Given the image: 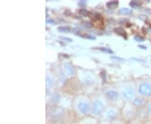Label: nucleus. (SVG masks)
Masks as SVG:
<instances>
[{
  "mask_svg": "<svg viewBox=\"0 0 151 124\" xmlns=\"http://www.w3.org/2000/svg\"><path fill=\"white\" fill-rule=\"evenodd\" d=\"M134 39L136 41H138V42H142V41H144V38H143V37H139V36H135Z\"/></svg>",
  "mask_w": 151,
  "mask_h": 124,
  "instance_id": "obj_17",
  "label": "nucleus"
},
{
  "mask_svg": "<svg viewBox=\"0 0 151 124\" xmlns=\"http://www.w3.org/2000/svg\"><path fill=\"white\" fill-rule=\"evenodd\" d=\"M134 89L132 87H126L123 91V97L126 99V100H131L133 97H134Z\"/></svg>",
  "mask_w": 151,
  "mask_h": 124,
  "instance_id": "obj_2",
  "label": "nucleus"
},
{
  "mask_svg": "<svg viewBox=\"0 0 151 124\" xmlns=\"http://www.w3.org/2000/svg\"><path fill=\"white\" fill-rule=\"evenodd\" d=\"M150 124H151V123H150Z\"/></svg>",
  "mask_w": 151,
  "mask_h": 124,
  "instance_id": "obj_23",
  "label": "nucleus"
},
{
  "mask_svg": "<svg viewBox=\"0 0 151 124\" xmlns=\"http://www.w3.org/2000/svg\"><path fill=\"white\" fill-rule=\"evenodd\" d=\"M79 13H80L81 14H82V15H84V16H87V15L89 14V12H88L87 10H86V9H80Z\"/></svg>",
  "mask_w": 151,
  "mask_h": 124,
  "instance_id": "obj_15",
  "label": "nucleus"
},
{
  "mask_svg": "<svg viewBox=\"0 0 151 124\" xmlns=\"http://www.w3.org/2000/svg\"><path fill=\"white\" fill-rule=\"evenodd\" d=\"M118 5H119L118 1H110L107 4V7L108 9H115V8L118 7Z\"/></svg>",
  "mask_w": 151,
  "mask_h": 124,
  "instance_id": "obj_11",
  "label": "nucleus"
},
{
  "mask_svg": "<svg viewBox=\"0 0 151 124\" xmlns=\"http://www.w3.org/2000/svg\"><path fill=\"white\" fill-rule=\"evenodd\" d=\"M119 14H131V10L128 8H123L119 10Z\"/></svg>",
  "mask_w": 151,
  "mask_h": 124,
  "instance_id": "obj_12",
  "label": "nucleus"
},
{
  "mask_svg": "<svg viewBox=\"0 0 151 124\" xmlns=\"http://www.w3.org/2000/svg\"><path fill=\"white\" fill-rule=\"evenodd\" d=\"M62 39H65V40H67V41H69V42H71L72 41V39H69V38H65V37H61Z\"/></svg>",
  "mask_w": 151,
  "mask_h": 124,
  "instance_id": "obj_18",
  "label": "nucleus"
},
{
  "mask_svg": "<svg viewBox=\"0 0 151 124\" xmlns=\"http://www.w3.org/2000/svg\"><path fill=\"white\" fill-rule=\"evenodd\" d=\"M77 109L79 110V112L81 113L86 114L89 112L90 105H89V103L86 102H80L77 105Z\"/></svg>",
  "mask_w": 151,
  "mask_h": 124,
  "instance_id": "obj_3",
  "label": "nucleus"
},
{
  "mask_svg": "<svg viewBox=\"0 0 151 124\" xmlns=\"http://www.w3.org/2000/svg\"><path fill=\"white\" fill-rule=\"evenodd\" d=\"M139 47L141 49H146L145 46H143V45H139Z\"/></svg>",
  "mask_w": 151,
  "mask_h": 124,
  "instance_id": "obj_22",
  "label": "nucleus"
},
{
  "mask_svg": "<svg viewBox=\"0 0 151 124\" xmlns=\"http://www.w3.org/2000/svg\"><path fill=\"white\" fill-rule=\"evenodd\" d=\"M114 32L116 33L117 34H119V35H121V36H124V37H126V32H125V30H124L123 28H116V29H114Z\"/></svg>",
  "mask_w": 151,
  "mask_h": 124,
  "instance_id": "obj_10",
  "label": "nucleus"
},
{
  "mask_svg": "<svg viewBox=\"0 0 151 124\" xmlns=\"http://www.w3.org/2000/svg\"><path fill=\"white\" fill-rule=\"evenodd\" d=\"M64 71L67 76H73L74 75V68L72 67V65L69 63H65L64 65Z\"/></svg>",
  "mask_w": 151,
  "mask_h": 124,
  "instance_id": "obj_6",
  "label": "nucleus"
},
{
  "mask_svg": "<svg viewBox=\"0 0 151 124\" xmlns=\"http://www.w3.org/2000/svg\"><path fill=\"white\" fill-rule=\"evenodd\" d=\"M100 49L102 51H104V52H108V53H110V54H113V50L109 49H106V48H100Z\"/></svg>",
  "mask_w": 151,
  "mask_h": 124,
  "instance_id": "obj_16",
  "label": "nucleus"
},
{
  "mask_svg": "<svg viewBox=\"0 0 151 124\" xmlns=\"http://www.w3.org/2000/svg\"><path fill=\"white\" fill-rule=\"evenodd\" d=\"M106 117L108 119H113L117 117V113L114 109H109L106 113Z\"/></svg>",
  "mask_w": 151,
  "mask_h": 124,
  "instance_id": "obj_7",
  "label": "nucleus"
},
{
  "mask_svg": "<svg viewBox=\"0 0 151 124\" xmlns=\"http://www.w3.org/2000/svg\"><path fill=\"white\" fill-rule=\"evenodd\" d=\"M58 29L60 32H68L70 31V27H59Z\"/></svg>",
  "mask_w": 151,
  "mask_h": 124,
  "instance_id": "obj_14",
  "label": "nucleus"
},
{
  "mask_svg": "<svg viewBox=\"0 0 151 124\" xmlns=\"http://www.w3.org/2000/svg\"><path fill=\"white\" fill-rule=\"evenodd\" d=\"M112 58H113V59H119V60H124V59H123V58H119V57H117V56H113V57H112Z\"/></svg>",
  "mask_w": 151,
  "mask_h": 124,
  "instance_id": "obj_20",
  "label": "nucleus"
},
{
  "mask_svg": "<svg viewBox=\"0 0 151 124\" xmlns=\"http://www.w3.org/2000/svg\"><path fill=\"white\" fill-rule=\"evenodd\" d=\"M47 23H50V24H53L54 22H53V20H52V19H47Z\"/></svg>",
  "mask_w": 151,
  "mask_h": 124,
  "instance_id": "obj_21",
  "label": "nucleus"
},
{
  "mask_svg": "<svg viewBox=\"0 0 151 124\" xmlns=\"http://www.w3.org/2000/svg\"><path fill=\"white\" fill-rule=\"evenodd\" d=\"M148 111H149V113L151 115V102L149 104V106H148Z\"/></svg>",
  "mask_w": 151,
  "mask_h": 124,
  "instance_id": "obj_19",
  "label": "nucleus"
},
{
  "mask_svg": "<svg viewBox=\"0 0 151 124\" xmlns=\"http://www.w3.org/2000/svg\"><path fill=\"white\" fill-rule=\"evenodd\" d=\"M134 104L136 107H139V106H141L143 104V100L139 98V97H136L134 101Z\"/></svg>",
  "mask_w": 151,
  "mask_h": 124,
  "instance_id": "obj_13",
  "label": "nucleus"
},
{
  "mask_svg": "<svg viewBox=\"0 0 151 124\" xmlns=\"http://www.w3.org/2000/svg\"><path fill=\"white\" fill-rule=\"evenodd\" d=\"M139 92L145 97L151 96V84L148 82H143L139 86Z\"/></svg>",
  "mask_w": 151,
  "mask_h": 124,
  "instance_id": "obj_1",
  "label": "nucleus"
},
{
  "mask_svg": "<svg viewBox=\"0 0 151 124\" xmlns=\"http://www.w3.org/2000/svg\"><path fill=\"white\" fill-rule=\"evenodd\" d=\"M45 84L47 87H52L54 86V79L51 76H47L45 78Z\"/></svg>",
  "mask_w": 151,
  "mask_h": 124,
  "instance_id": "obj_8",
  "label": "nucleus"
},
{
  "mask_svg": "<svg viewBox=\"0 0 151 124\" xmlns=\"http://www.w3.org/2000/svg\"><path fill=\"white\" fill-rule=\"evenodd\" d=\"M119 93L116 92V91H113V90H109V91L106 92V97H107L108 100L114 101V100H116V99L119 98Z\"/></svg>",
  "mask_w": 151,
  "mask_h": 124,
  "instance_id": "obj_5",
  "label": "nucleus"
},
{
  "mask_svg": "<svg viewBox=\"0 0 151 124\" xmlns=\"http://www.w3.org/2000/svg\"><path fill=\"white\" fill-rule=\"evenodd\" d=\"M83 80H84V82L86 83V84H88V85H92V84H93V82H94V79H93V77L91 75H86V76H85L84 78H83Z\"/></svg>",
  "mask_w": 151,
  "mask_h": 124,
  "instance_id": "obj_9",
  "label": "nucleus"
},
{
  "mask_svg": "<svg viewBox=\"0 0 151 124\" xmlns=\"http://www.w3.org/2000/svg\"><path fill=\"white\" fill-rule=\"evenodd\" d=\"M103 102H101V101H99V100H97V101H95L94 103H93V108H92V113L94 114H99L101 112H102V110H103Z\"/></svg>",
  "mask_w": 151,
  "mask_h": 124,
  "instance_id": "obj_4",
  "label": "nucleus"
}]
</instances>
